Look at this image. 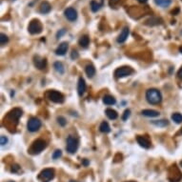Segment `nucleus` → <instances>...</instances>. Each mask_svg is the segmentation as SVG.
<instances>
[{"label": "nucleus", "mask_w": 182, "mask_h": 182, "mask_svg": "<svg viewBox=\"0 0 182 182\" xmlns=\"http://www.w3.org/2000/svg\"><path fill=\"white\" fill-rule=\"evenodd\" d=\"M180 133H182V129H181V131H180Z\"/></svg>", "instance_id": "obj_44"}, {"label": "nucleus", "mask_w": 182, "mask_h": 182, "mask_svg": "<svg viewBox=\"0 0 182 182\" xmlns=\"http://www.w3.org/2000/svg\"><path fill=\"white\" fill-rule=\"evenodd\" d=\"M47 148V142L44 139H36L33 142V144L29 148V153L31 155H38L40 154L43 150Z\"/></svg>", "instance_id": "obj_3"}, {"label": "nucleus", "mask_w": 182, "mask_h": 182, "mask_svg": "<svg viewBox=\"0 0 182 182\" xmlns=\"http://www.w3.org/2000/svg\"><path fill=\"white\" fill-rule=\"evenodd\" d=\"M34 64L35 67L38 70H44L47 67V60L39 55H35L34 56Z\"/></svg>", "instance_id": "obj_11"}, {"label": "nucleus", "mask_w": 182, "mask_h": 182, "mask_svg": "<svg viewBox=\"0 0 182 182\" xmlns=\"http://www.w3.org/2000/svg\"><path fill=\"white\" fill-rule=\"evenodd\" d=\"M136 141L137 143L141 146L143 147L144 149H149L151 147V141L148 138V136H136Z\"/></svg>", "instance_id": "obj_12"}, {"label": "nucleus", "mask_w": 182, "mask_h": 182, "mask_svg": "<svg viewBox=\"0 0 182 182\" xmlns=\"http://www.w3.org/2000/svg\"><path fill=\"white\" fill-rule=\"evenodd\" d=\"M83 165L84 166H88L89 165V161L87 159H83Z\"/></svg>", "instance_id": "obj_39"}, {"label": "nucleus", "mask_w": 182, "mask_h": 182, "mask_svg": "<svg viewBox=\"0 0 182 182\" xmlns=\"http://www.w3.org/2000/svg\"><path fill=\"white\" fill-rule=\"evenodd\" d=\"M177 77L180 79V80H182V67L179 69V71L177 72Z\"/></svg>", "instance_id": "obj_38"}, {"label": "nucleus", "mask_w": 182, "mask_h": 182, "mask_svg": "<svg viewBox=\"0 0 182 182\" xmlns=\"http://www.w3.org/2000/svg\"><path fill=\"white\" fill-rule=\"evenodd\" d=\"M156 6L161 8H168L172 4V0H154Z\"/></svg>", "instance_id": "obj_23"}, {"label": "nucleus", "mask_w": 182, "mask_h": 182, "mask_svg": "<svg viewBox=\"0 0 182 182\" xmlns=\"http://www.w3.org/2000/svg\"><path fill=\"white\" fill-rule=\"evenodd\" d=\"M8 142H9V138H8L6 136H0V144H1V146L7 145Z\"/></svg>", "instance_id": "obj_33"}, {"label": "nucleus", "mask_w": 182, "mask_h": 182, "mask_svg": "<svg viewBox=\"0 0 182 182\" xmlns=\"http://www.w3.org/2000/svg\"><path fill=\"white\" fill-rule=\"evenodd\" d=\"M152 124L156 126V127H166V126L169 125V121L167 119H160V120H154L152 121Z\"/></svg>", "instance_id": "obj_27"}, {"label": "nucleus", "mask_w": 182, "mask_h": 182, "mask_svg": "<svg viewBox=\"0 0 182 182\" xmlns=\"http://www.w3.org/2000/svg\"><path fill=\"white\" fill-rule=\"evenodd\" d=\"M162 24V19L160 17H151L145 21V25L147 26H157V25H160Z\"/></svg>", "instance_id": "obj_16"}, {"label": "nucleus", "mask_w": 182, "mask_h": 182, "mask_svg": "<svg viewBox=\"0 0 182 182\" xmlns=\"http://www.w3.org/2000/svg\"><path fill=\"white\" fill-rule=\"evenodd\" d=\"M9 182H14V181H9Z\"/></svg>", "instance_id": "obj_46"}, {"label": "nucleus", "mask_w": 182, "mask_h": 182, "mask_svg": "<svg viewBox=\"0 0 182 182\" xmlns=\"http://www.w3.org/2000/svg\"><path fill=\"white\" fill-rule=\"evenodd\" d=\"M105 114L108 116L109 119H111V120H115L116 118L118 117L117 112H116V111H115V110H113V109H107Z\"/></svg>", "instance_id": "obj_22"}, {"label": "nucleus", "mask_w": 182, "mask_h": 182, "mask_svg": "<svg viewBox=\"0 0 182 182\" xmlns=\"http://www.w3.org/2000/svg\"><path fill=\"white\" fill-rule=\"evenodd\" d=\"M137 1H138L139 3L145 4V3H147V2H148V0H137Z\"/></svg>", "instance_id": "obj_40"}, {"label": "nucleus", "mask_w": 182, "mask_h": 182, "mask_svg": "<svg viewBox=\"0 0 182 182\" xmlns=\"http://www.w3.org/2000/svg\"><path fill=\"white\" fill-rule=\"evenodd\" d=\"M103 103L106 105H115L116 103V100L113 96H109V94H107V96H105L103 97Z\"/></svg>", "instance_id": "obj_25"}, {"label": "nucleus", "mask_w": 182, "mask_h": 182, "mask_svg": "<svg viewBox=\"0 0 182 182\" xmlns=\"http://www.w3.org/2000/svg\"><path fill=\"white\" fill-rule=\"evenodd\" d=\"M22 115H23V112H22V110L19 109V108H14L12 111H10L5 117V120H7L8 127H10V124L13 123V122H14L17 125L19 118L22 116Z\"/></svg>", "instance_id": "obj_2"}, {"label": "nucleus", "mask_w": 182, "mask_h": 182, "mask_svg": "<svg viewBox=\"0 0 182 182\" xmlns=\"http://www.w3.org/2000/svg\"><path fill=\"white\" fill-rule=\"evenodd\" d=\"M20 170H21V168H20V166H19L18 164H13V165L12 166L11 172H12V173H18L20 172Z\"/></svg>", "instance_id": "obj_34"}, {"label": "nucleus", "mask_w": 182, "mask_h": 182, "mask_svg": "<svg viewBox=\"0 0 182 182\" xmlns=\"http://www.w3.org/2000/svg\"><path fill=\"white\" fill-rule=\"evenodd\" d=\"M42 122L37 117H31L27 123V129L31 133H35L41 128Z\"/></svg>", "instance_id": "obj_9"}, {"label": "nucleus", "mask_w": 182, "mask_h": 182, "mask_svg": "<svg viewBox=\"0 0 182 182\" xmlns=\"http://www.w3.org/2000/svg\"><path fill=\"white\" fill-rule=\"evenodd\" d=\"M179 52L182 53V47H180V48H179Z\"/></svg>", "instance_id": "obj_41"}, {"label": "nucleus", "mask_w": 182, "mask_h": 182, "mask_svg": "<svg viewBox=\"0 0 182 182\" xmlns=\"http://www.w3.org/2000/svg\"><path fill=\"white\" fill-rule=\"evenodd\" d=\"M141 115L144 116H147V117H157V116H159L160 114H159V112H157L155 110L147 109V110L141 111Z\"/></svg>", "instance_id": "obj_18"}, {"label": "nucleus", "mask_w": 182, "mask_h": 182, "mask_svg": "<svg viewBox=\"0 0 182 182\" xmlns=\"http://www.w3.org/2000/svg\"><path fill=\"white\" fill-rule=\"evenodd\" d=\"M51 10H52V6L49 2H47V1L42 2L40 4V6H39V12L43 14L49 13L51 12Z\"/></svg>", "instance_id": "obj_17"}, {"label": "nucleus", "mask_w": 182, "mask_h": 182, "mask_svg": "<svg viewBox=\"0 0 182 182\" xmlns=\"http://www.w3.org/2000/svg\"><path fill=\"white\" fill-rule=\"evenodd\" d=\"M66 33H67V31L65 30V29H61V30H59L57 33H56V38L57 39H59V38H61L63 35H66Z\"/></svg>", "instance_id": "obj_35"}, {"label": "nucleus", "mask_w": 182, "mask_h": 182, "mask_svg": "<svg viewBox=\"0 0 182 182\" xmlns=\"http://www.w3.org/2000/svg\"><path fill=\"white\" fill-rule=\"evenodd\" d=\"M99 131L101 133H109L111 132V127H110L109 123L106 122V121L102 122L100 124V126H99Z\"/></svg>", "instance_id": "obj_26"}, {"label": "nucleus", "mask_w": 182, "mask_h": 182, "mask_svg": "<svg viewBox=\"0 0 182 182\" xmlns=\"http://www.w3.org/2000/svg\"><path fill=\"white\" fill-rule=\"evenodd\" d=\"M68 49H69V44L67 42H62L59 44L56 50H55V54L59 55V56H63V55L66 54Z\"/></svg>", "instance_id": "obj_15"}, {"label": "nucleus", "mask_w": 182, "mask_h": 182, "mask_svg": "<svg viewBox=\"0 0 182 182\" xmlns=\"http://www.w3.org/2000/svg\"><path fill=\"white\" fill-rule=\"evenodd\" d=\"M96 68H94V66L93 64H88L86 67H85V73L86 75H88V77L92 78L93 77V75H96Z\"/></svg>", "instance_id": "obj_19"}, {"label": "nucleus", "mask_w": 182, "mask_h": 182, "mask_svg": "<svg viewBox=\"0 0 182 182\" xmlns=\"http://www.w3.org/2000/svg\"><path fill=\"white\" fill-rule=\"evenodd\" d=\"M46 96L48 97L49 100H51L53 103H57V104H62L63 102L65 101V97L64 96L57 92V91H54V90H50L46 93Z\"/></svg>", "instance_id": "obj_4"}, {"label": "nucleus", "mask_w": 182, "mask_h": 182, "mask_svg": "<svg viewBox=\"0 0 182 182\" xmlns=\"http://www.w3.org/2000/svg\"><path fill=\"white\" fill-rule=\"evenodd\" d=\"M64 15L65 17L69 20V21H75L78 17V14H77V11L73 7H69L64 11Z\"/></svg>", "instance_id": "obj_10"}, {"label": "nucleus", "mask_w": 182, "mask_h": 182, "mask_svg": "<svg viewBox=\"0 0 182 182\" xmlns=\"http://www.w3.org/2000/svg\"><path fill=\"white\" fill-rule=\"evenodd\" d=\"M8 42H9V37H8L5 34H1V35H0V43H1V45L4 46Z\"/></svg>", "instance_id": "obj_30"}, {"label": "nucleus", "mask_w": 182, "mask_h": 182, "mask_svg": "<svg viewBox=\"0 0 182 182\" xmlns=\"http://www.w3.org/2000/svg\"><path fill=\"white\" fill-rule=\"evenodd\" d=\"M90 43V38L88 35H82L78 40V44L80 45L82 48H87Z\"/></svg>", "instance_id": "obj_21"}, {"label": "nucleus", "mask_w": 182, "mask_h": 182, "mask_svg": "<svg viewBox=\"0 0 182 182\" xmlns=\"http://www.w3.org/2000/svg\"><path fill=\"white\" fill-rule=\"evenodd\" d=\"M180 166H181V167H182V161L180 162Z\"/></svg>", "instance_id": "obj_43"}, {"label": "nucleus", "mask_w": 182, "mask_h": 182, "mask_svg": "<svg viewBox=\"0 0 182 182\" xmlns=\"http://www.w3.org/2000/svg\"><path fill=\"white\" fill-rule=\"evenodd\" d=\"M53 68L59 75H63L65 73V67H64V65H63V63L60 62V61L54 62L53 63Z\"/></svg>", "instance_id": "obj_20"}, {"label": "nucleus", "mask_w": 182, "mask_h": 182, "mask_svg": "<svg viewBox=\"0 0 182 182\" xmlns=\"http://www.w3.org/2000/svg\"><path fill=\"white\" fill-rule=\"evenodd\" d=\"M134 73V70L129 66H122L120 68H117L115 71V78H123L126 76H130Z\"/></svg>", "instance_id": "obj_8"}, {"label": "nucleus", "mask_w": 182, "mask_h": 182, "mask_svg": "<svg viewBox=\"0 0 182 182\" xmlns=\"http://www.w3.org/2000/svg\"><path fill=\"white\" fill-rule=\"evenodd\" d=\"M129 182H136V181H129Z\"/></svg>", "instance_id": "obj_45"}, {"label": "nucleus", "mask_w": 182, "mask_h": 182, "mask_svg": "<svg viewBox=\"0 0 182 182\" xmlns=\"http://www.w3.org/2000/svg\"><path fill=\"white\" fill-rule=\"evenodd\" d=\"M54 176H55L54 170L51 169V168H48V169L42 170L40 173H39L37 178H38V180H40L41 182H50L52 179H53Z\"/></svg>", "instance_id": "obj_7"}, {"label": "nucleus", "mask_w": 182, "mask_h": 182, "mask_svg": "<svg viewBox=\"0 0 182 182\" xmlns=\"http://www.w3.org/2000/svg\"><path fill=\"white\" fill-rule=\"evenodd\" d=\"M56 120H57V123L61 126V127H65V126L67 125V120L64 116H62V115L57 116Z\"/></svg>", "instance_id": "obj_29"}, {"label": "nucleus", "mask_w": 182, "mask_h": 182, "mask_svg": "<svg viewBox=\"0 0 182 182\" xmlns=\"http://www.w3.org/2000/svg\"><path fill=\"white\" fill-rule=\"evenodd\" d=\"M61 156H62V151H61V150H55V151L53 152V155H52L53 159H54V160L58 159V158L61 157Z\"/></svg>", "instance_id": "obj_31"}, {"label": "nucleus", "mask_w": 182, "mask_h": 182, "mask_svg": "<svg viewBox=\"0 0 182 182\" xmlns=\"http://www.w3.org/2000/svg\"><path fill=\"white\" fill-rule=\"evenodd\" d=\"M129 34H130L129 28H128V27L123 28V30L121 31V33L119 34V35L117 36L116 41H117L118 43H120V44L124 43L126 40H127V38H128V36H129Z\"/></svg>", "instance_id": "obj_14"}, {"label": "nucleus", "mask_w": 182, "mask_h": 182, "mask_svg": "<svg viewBox=\"0 0 182 182\" xmlns=\"http://www.w3.org/2000/svg\"><path fill=\"white\" fill-rule=\"evenodd\" d=\"M28 31L31 35H39L42 33L43 31V26L40 20L38 19H33L28 26Z\"/></svg>", "instance_id": "obj_6"}, {"label": "nucleus", "mask_w": 182, "mask_h": 182, "mask_svg": "<svg viewBox=\"0 0 182 182\" xmlns=\"http://www.w3.org/2000/svg\"><path fill=\"white\" fill-rule=\"evenodd\" d=\"M130 115H131V111L129 109L125 110L124 113H123V115H122V120L123 121H126L130 117Z\"/></svg>", "instance_id": "obj_32"}, {"label": "nucleus", "mask_w": 182, "mask_h": 182, "mask_svg": "<svg viewBox=\"0 0 182 182\" xmlns=\"http://www.w3.org/2000/svg\"><path fill=\"white\" fill-rule=\"evenodd\" d=\"M120 2V0H109V5L111 8H115L116 5Z\"/></svg>", "instance_id": "obj_36"}, {"label": "nucleus", "mask_w": 182, "mask_h": 182, "mask_svg": "<svg viewBox=\"0 0 182 182\" xmlns=\"http://www.w3.org/2000/svg\"><path fill=\"white\" fill-rule=\"evenodd\" d=\"M78 56H79L78 53H77L76 51L73 50V51H72V53H71V58H72L73 60H75V59H77V58H78Z\"/></svg>", "instance_id": "obj_37"}, {"label": "nucleus", "mask_w": 182, "mask_h": 182, "mask_svg": "<svg viewBox=\"0 0 182 182\" xmlns=\"http://www.w3.org/2000/svg\"><path fill=\"white\" fill-rule=\"evenodd\" d=\"M145 96H146L147 101L152 105H157V104L161 103V101H162L161 92L155 88H151V89L147 90Z\"/></svg>", "instance_id": "obj_1"}, {"label": "nucleus", "mask_w": 182, "mask_h": 182, "mask_svg": "<svg viewBox=\"0 0 182 182\" xmlns=\"http://www.w3.org/2000/svg\"><path fill=\"white\" fill-rule=\"evenodd\" d=\"M78 146H79L78 139L74 136H69L67 138V146H66L67 152L72 155L75 154L78 150Z\"/></svg>", "instance_id": "obj_5"}, {"label": "nucleus", "mask_w": 182, "mask_h": 182, "mask_svg": "<svg viewBox=\"0 0 182 182\" xmlns=\"http://www.w3.org/2000/svg\"><path fill=\"white\" fill-rule=\"evenodd\" d=\"M86 88H87V85H86L85 79L83 77H79L78 83H77V93H78L79 96H82L83 94L85 93Z\"/></svg>", "instance_id": "obj_13"}, {"label": "nucleus", "mask_w": 182, "mask_h": 182, "mask_svg": "<svg viewBox=\"0 0 182 182\" xmlns=\"http://www.w3.org/2000/svg\"><path fill=\"white\" fill-rule=\"evenodd\" d=\"M70 182H76V181H75V180H71Z\"/></svg>", "instance_id": "obj_42"}, {"label": "nucleus", "mask_w": 182, "mask_h": 182, "mask_svg": "<svg viewBox=\"0 0 182 182\" xmlns=\"http://www.w3.org/2000/svg\"><path fill=\"white\" fill-rule=\"evenodd\" d=\"M102 6H103V2L97 3L96 1H94V0H92L91 1V10L93 13H97L101 9Z\"/></svg>", "instance_id": "obj_24"}, {"label": "nucleus", "mask_w": 182, "mask_h": 182, "mask_svg": "<svg viewBox=\"0 0 182 182\" xmlns=\"http://www.w3.org/2000/svg\"><path fill=\"white\" fill-rule=\"evenodd\" d=\"M172 120L173 122H176L177 124L182 123V115L179 113H175L172 115Z\"/></svg>", "instance_id": "obj_28"}]
</instances>
